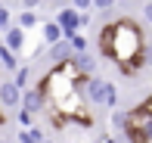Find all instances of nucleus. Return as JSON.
<instances>
[{"label":"nucleus","mask_w":152,"mask_h":143,"mask_svg":"<svg viewBox=\"0 0 152 143\" xmlns=\"http://www.w3.org/2000/svg\"><path fill=\"white\" fill-rule=\"evenodd\" d=\"M78 93L87 100V106L96 109H115V103H118V87L106 78H81Z\"/></svg>","instance_id":"2"},{"label":"nucleus","mask_w":152,"mask_h":143,"mask_svg":"<svg viewBox=\"0 0 152 143\" xmlns=\"http://www.w3.org/2000/svg\"><path fill=\"white\" fill-rule=\"evenodd\" d=\"M47 50H50V62H53V65H65V62H72V59H75V50L68 47V40H59V44L47 47Z\"/></svg>","instance_id":"7"},{"label":"nucleus","mask_w":152,"mask_h":143,"mask_svg":"<svg viewBox=\"0 0 152 143\" xmlns=\"http://www.w3.org/2000/svg\"><path fill=\"white\" fill-rule=\"evenodd\" d=\"M146 106H149V112H152V97H149V100H146Z\"/></svg>","instance_id":"22"},{"label":"nucleus","mask_w":152,"mask_h":143,"mask_svg":"<svg viewBox=\"0 0 152 143\" xmlns=\"http://www.w3.org/2000/svg\"><path fill=\"white\" fill-rule=\"evenodd\" d=\"M6 28H10V10L0 3V31H6Z\"/></svg>","instance_id":"17"},{"label":"nucleus","mask_w":152,"mask_h":143,"mask_svg":"<svg viewBox=\"0 0 152 143\" xmlns=\"http://www.w3.org/2000/svg\"><path fill=\"white\" fill-rule=\"evenodd\" d=\"M0 44H3L10 53H16V56H19V53L25 50V31L19 28V25H10V28L3 31V40H0Z\"/></svg>","instance_id":"6"},{"label":"nucleus","mask_w":152,"mask_h":143,"mask_svg":"<svg viewBox=\"0 0 152 143\" xmlns=\"http://www.w3.org/2000/svg\"><path fill=\"white\" fill-rule=\"evenodd\" d=\"M16 25H19L22 31H28V28H34V25H40V16H37V12H19Z\"/></svg>","instance_id":"13"},{"label":"nucleus","mask_w":152,"mask_h":143,"mask_svg":"<svg viewBox=\"0 0 152 143\" xmlns=\"http://www.w3.org/2000/svg\"><path fill=\"white\" fill-rule=\"evenodd\" d=\"M93 10H112V0H93Z\"/></svg>","instance_id":"20"},{"label":"nucleus","mask_w":152,"mask_h":143,"mask_svg":"<svg viewBox=\"0 0 152 143\" xmlns=\"http://www.w3.org/2000/svg\"><path fill=\"white\" fill-rule=\"evenodd\" d=\"M47 100H44V93L37 90V87H28V90H22V112H28V115H37V112H47Z\"/></svg>","instance_id":"3"},{"label":"nucleus","mask_w":152,"mask_h":143,"mask_svg":"<svg viewBox=\"0 0 152 143\" xmlns=\"http://www.w3.org/2000/svg\"><path fill=\"white\" fill-rule=\"evenodd\" d=\"M143 50H146L143 31L130 19H118L99 31V53L109 56L112 62H118L124 75H134L143 69Z\"/></svg>","instance_id":"1"},{"label":"nucleus","mask_w":152,"mask_h":143,"mask_svg":"<svg viewBox=\"0 0 152 143\" xmlns=\"http://www.w3.org/2000/svg\"><path fill=\"white\" fill-rule=\"evenodd\" d=\"M19 143H47L40 128H28V131H19Z\"/></svg>","instance_id":"12"},{"label":"nucleus","mask_w":152,"mask_h":143,"mask_svg":"<svg viewBox=\"0 0 152 143\" xmlns=\"http://www.w3.org/2000/svg\"><path fill=\"white\" fill-rule=\"evenodd\" d=\"M0 128H3V115H0Z\"/></svg>","instance_id":"23"},{"label":"nucleus","mask_w":152,"mask_h":143,"mask_svg":"<svg viewBox=\"0 0 152 143\" xmlns=\"http://www.w3.org/2000/svg\"><path fill=\"white\" fill-rule=\"evenodd\" d=\"M0 69H6V72H12V75L19 72V56H16V53H10L3 44H0Z\"/></svg>","instance_id":"10"},{"label":"nucleus","mask_w":152,"mask_h":143,"mask_svg":"<svg viewBox=\"0 0 152 143\" xmlns=\"http://www.w3.org/2000/svg\"><path fill=\"white\" fill-rule=\"evenodd\" d=\"M75 10H93V0H75Z\"/></svg>","instance_id":"19"},{"label":"nucleus","mask_w":152,"mask_h":143,"mask_svg":"<svg viewBox=\"0 0 152 143\" xmlns=\"http://www.w3.org/2000/svg\"><path fill=\"white\" fill-rule=\"evenodd\" d=\"M28 65H25V69H22V65H19V72H16V78H12V84H16L19 87V90H28Z\"/></svg>","instance_id":"14"},{"label":"nucleus","mask_w":152,"mask_h":143,"mask_svg":"<svg viewBox=\"0 0 152 143\" xmlns=\"http://www.w3.org/2000/svg\"><path fill=\"white\" fill-rule=\"evenodd\" d=\"M72 65L78 69L81 78H96V62H93V56H90V53H75Z\"/></svg>","instance_id":"8"},{"label":"nucleus","mask_w":152,"mask_h":143,"mask_svg":"<svg viewBox=\"0 0 152 143\" xmlns=\"http://www.w3.org/2000/svg\"><path fill=\"white\" fill-rule=\"evenodd\" d=\"M16 121H19V128H22V131H28V128H34V115L22 112V109L16 112Z\"/></svg>","instance_id":"15"},{"label":"nucleus","mask_w":152,"mask_h":143,"mask_svg":"<svg viewBox=\"0 0 152 143\" xmlns=\"http://www.w3.org/2000/svg\"><path fill=\"white\" fill-rule=\"evenodd\" d=\"M62 40H68V47H72L75 53H87V37L81 34V31H72V34H62Z\"/></svg>","instance_id":"11"},{"label":"nucleus","mask_w":152,"mask_h":143,"mask_svg":"<svg viewBox=\"0 0 152 143\" xmlns=\"http://www.w3.org/2000/svg\"><path fill=\"white\" fill-rule=\"evenodd\" d=\"M53 22L62 28V34H72V31L81 28V12H75V6H65V10L56 12V19H53Z\"/></svg>","instance_id":"5"},{"label":"nucleus","mask_w":152,"mask_h":143,"mask_svg":"<svg viewBox=\"0 0 152 143\" xmlns=\"http://www.w3.org/2000/svg\"><path fill=\"white\" fill-rule=\"evenodd\" d=\"M124 125H127V112H112V128L115 131H124Z\"/></svg>","instance_id":"16"},{"label":"nucleus","mask_w":152,"mask_h":143,"mask_svg":"<svg viewBox=\"0 0 152 143\" xmlns=\"http://www.w3.org/2000/svg\"><path fill=\"white\" fill-rule=\"evenodd\" d=\"M0 109H22V90L12 81H0Z\"/></svg>","instance_id":"4"},{"label":"nucleus","mask_w":152,"mask_h":143,"mask_svg":"<svg viewBox=\"0 0 152 143\" xmlns=\"http://www.w3.org/2000/svg\"><path fill=\"white\" fill-rule=\"evenodd\" d=\"M40 34H44V44H47V47H53V44H59V40H62V28L50 19V22L40 25Z\"/></svg>","instance_id":"9"},{"label":"nucleus","mask_w":152,"mask_h":143,"mask_svg":"<svg viewBox=\"0 0 152 143\" xmlns=\"http://www.w3.org/2000/svg\"><path fill=\"white\" fill-rule=\"evenodd\" d=\"M143 65H152V44H146V50H143Z\"/></svg>","instance_id":"18"},{"label":"nucleus","mask_w":152,"mask_h":143,"mask_svg":"<svg viewBox=\"0 0 152 143\" xmlns=\"http://www.w3.org/2000/svg\"><path fill=\"white\" fill-rule=\"evenodd\" d=\"M143 19H146V22H152V3H143Z\"/></svg>","instance_id":"21"}]
</instances>
